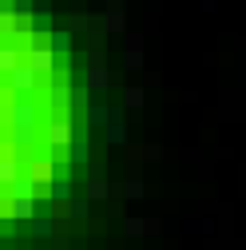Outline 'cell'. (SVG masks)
Instances as JSON below:
<instances>
[{"label":"cell","instance_id":"cell-1","mask_svg":"<svg viewBox=\"0 0 246 250\" xmlns=\"http://www.w3.org/2000/svg\"><path fill=\"white\" fill-rule=\"evenodd\" d=\"M8 127H12V143L16 147H28V143L36 139V104L28 100V96H20L16 107L8 111Z\"/></svg>","mask_w":246,"mask_h":250},{"label":"cell","instance_id":"cell-2","mask_svg":"<svg viewBox=\"0 0 246 250\" xmlns=\"http://www.w3.org/2000/svg\"><path fill=\"white\" fill-rule=\"evenodd\" d=\"M28 68H32L36 76H52V72H56V52L32 44V48H28Z\"/></svg>","mask_w":246,"mask_h":250},{"label":"cell","instance_id":"cell-3","mask_svg":"<svg viewBox=\"0 0 246 250\" xmlns=\"http://www.w3.org/2000/svg\"><path fill=\"white\" fill-rule=\"evenodd\" d=\"M72 139H76L72 123H68L64 115H56V119H52V127H48V143H52V147H68Z\"/></svg>","mask_w":246,"mask_h":250},{"label":"cell","instance_id":"cell-4","mask_svg":"<svg viewBox=\"0 0 246 250\" xmlns=\"http://www.w3.org/2000/svg\"><path fill=\"white\" fill-rule=\"evenodd\" d=\"M8 83H12L16 91H20V96H28V91L36 87V72L28 68V64H16V68L8 72Z\"/></svg>","mask_w":246,"mask_h":250},{"label":"cell","instance_id":"cell-5","mask_svg":"<svg viewBox=\"0 0 246 250\" xmlns=\"http://www.w3.org/2000/svg\"><path fill=\"white\" fill-rule=\"evenodd\" d=\"M8 191H12V199H36V179L32 175H16L8 183Z\"/></svg>","mask_w":246,"mask_h":250},{"label":"cell","instance_id":"cell-6","mask_svg":"<svg viewBox=\"0 0 246 250\" xmlns=\"http://www.w3.org/2000/svg\"><path fill=\"white\" fill-rule=\"evenodd\" d=\"M16 175H20V159L16 155H0V187H8Z\"/></svg>","mask_w":246,"mask_h":250},{"label":"cell","instance_id":"cell-7","mask_svg":"<svg viewBox=\"0 0 246 250\" xmlns=\"http://www.w3.org/2000/svg\"><path fill=\"white\" fill-rule=\"evenodd\" d=\"M16 64H20V52H16L12 44H4V48H0V76H8Z\"/></svg>","mask_w":246,"mask_h":250},{"label":"cell","instance_id":"cell-8","mask_svg":"<svg viewBox=\"0 0 246 250\" xmlns=\"http://www.w3.org/2000/svg\"><path fill=\"white\" fill-rule=\"evenodd\" d=\"M8 214H12V218H32V214H36V207H32V199H12Z\"/></svg>","mask_w":246,"mask_h":250},{"label":"cell","instance_id":"cell-9","mask_svg":"<svg viewBox=\"0 0 246 250\" xmlns=\"http://www.w3.org/2000/svg\"><path fill=\"white\" fill-rule=\"evenodd\" d=\"M48 48H52V52H68V48H72V36H64V32H52V36H48Z\"/></svg>","mask_w":246,"mask_h":250},{"label":"cell","instance_id":"cell-10","mask_svg":"<svg viewBox=\"0 0 246 250\" xmlns=\"http://www.w3.org/2000/svg\"><path fill=\"white\" fill-rule=\"evenodd\" d=\"M87 87L103 91V87H107V72H103V68H91V72H87Z\"/></svg>","mask_w":246,"mask_h":250},{"label":"cell","instance_id":"cell-11","mask_svg":"<svg viewBox=\"0 0 246 250\" xmlns=\"http://www.w3.org/2000/svg\"><path fill=\"white\" fill-rule=\"evenodd\" d=\"M32 234H36V238H48V234H52V218H36V214H32Z\"/></svg>","mask_w":246,"mask_h":250},{"label":"cell","instance_id":"cell-12","mask_svg":"<svg viewBox=\"0 0 246 250\" xmlns=\"http://www.w3.org/2000/svg\"><path fill=\"white\" fill-rule=\"evenodd\" d=\"M68 100H72V91H68V87H56V91H52V107H56V111H64Z\"/></svg>","mask_w":246,"mask_h":250},{"label":"cell","instance_id":"cell-13","mask_svg":"<svg viewBox=\"0 0 246 250\" xmlns=\"http://www.w3.org/2000/svg\"><path fill=\"white\" fill-rule=\"evenodd\" d=\"M28 175H32L36 183H44V179L52 175V163H48V159H40V163H32V171H28Z\"/></svg>","mask_w":246,"mask_h":250},{"label":"cell","instance_id":"cell-14","mask_svg":"<svg viewBox=\"0 0 246 250\" xmlns=\"http://www.w3.org/2000/svg\"><path fill=\"white\" fill-rule=\"evenodd\" d=\"M83 159H87V143L76 135V139H72V163H83Z\"/></svg>","mask_w":246,"mask_h":250},{"label":"cell","instance_id":"cell-15","mask_svg":"<svg viewBox=\"0 0 246 250\" xmlns=\"http://www.w3.org/2000/svg\"><path fill=\"white\" fill-rule=\"evenodd\" d=\"M87 195H91V199H107V183H103V179H91Z\"/></svg>","mask_w":246,"mask_h":250},{"label":"cell","instance_id":"cell-16","mask_svg":"<svg viewBox=\"0 0 246 250\" xmlns=\"http://www.w3.org/2000/svg\"><path fill=\"white\" fill-rule=\"evenodd\" d=\"M48 195H52V199H64V195H68V179H56V183L48 187Z\"/></svg>","mask_w":246,"mask_h":250},{"label":"cell","instance_id":"cell-17","mask_svg":"<svg viewBox=\"0 0 246 250\" xmlns=\"http://www.w3.org/2000/svg\"><path fill=\"white\" fill-rule=\"evenodd\" d=\"M107 139H111V143H123V123H119V119L107 123Z\"/></svg>","mask_w":246,"mask_h":250},{"label":"cell","instance_id":"cell-18","mask_svg":"<svg viewBox=\"0 0 246 250\" xmlns=\"http://www.w3.org/2000/svg\"><path fill=\"white\" fill-rule=\"evenodd\" d=\"M87 119H91V123H103V119H107V107H103V104H100V107H91Z\"/></svg>","mask_w":246,"mask_h":250},{"label":"cell","instance_id":"cell-19","mask_svg":"<svg viewBox=\"0 0 246 250\" xmlns=\"http://www.w3.org/2000/svg\"><path fill=\"white\" fill-rule=\"evenodd\" d=\"M127 104H131V107L143 104V91H139V87H127Z\"/></svg>","mask_w":246,"mask_h":250},{"label":"cell","instance_id":"cell-20","mask_svg":"<svg viewBox=\"0 0 246 250\" xmlns=\"http://www.w3.org/2000/svg\"><path fill=\"white\" fill-rule=\"evenodd\" d=\"M119 28H123V16L111 12V16H107V32H119Z\"/></svg>","mask_w":246,"mask_h":250},{"label":"cell","instance_id":"cell-21","mask_svg":"<svg viewBox=\"0 0 246 250\" xmlns=\"http://www.w3.org/2000/svg\"><path fill=\"white\" fill-rule=\"evenodd\" d=\"M139 64H143V56H139V48H131L127 52V68H139Z\"/></svg>","mask_w":246,"mask_h":250},{"label":"cell","instance_id":"cell-22","mask_svg":"<svg viewBox=\"0 0 246 250\" xmlns=\"http://www.w3.org/2000/svg\"><path fill=\"white\" fill-rule=\"evenodd\" d=\"M127 234H143V218H127Z\"/></svg>","mask_w":246,"mask_h":250},{"label":"cell","instance_id":"cell-23","mask_svg":"<svg viewBox=\"0 0 246 250\" xmlns=\"http://www.w3.org/2000/svg\"><path fill=\"white\" fill-rule=\"evenodd\" d=\"M72 28H76V32H83V28H91V20H87V16H76V20H72Z\"/></svg>","mask_w":246,"mask_h":250},{"label":"cell","instance_id":"cell-24","mask_svg":"<svg viewBox=\"0 0 246 250\" xmlns=\"http://www.w3.org/2000/svg\"><path fill=\"white\" fill-rule=\"evenodd\" d=\"M0 44H4V40H0Z\"/></svg>","mask_w":246,"mask_h":250}]
</instances>
